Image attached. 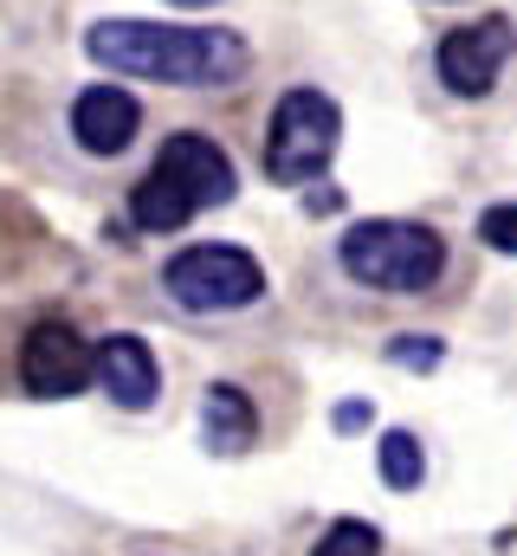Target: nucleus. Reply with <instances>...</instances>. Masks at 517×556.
Instances as JSON below:
<instances>
[{
  "label": "nucleus",
  "mask_w": 517,
  "mask_h": 556,
  "mask_svg": "<svg viewBox=\"0 0 517 556\" xmlns=\"http://www.w3.org/2000/svg\"><path fill=\"white\" fill-rule=\"evenodd\" d=\"M168 7H214V0H168Z\"/></svg>",
  "instance_id": "15"
},
{
  "label": "nucleus",
  "mask_w": 517,
  "mask_h": 556,
  "mask_svg": "<svg viewBox=\"0 0 517 556\" xmlns=\"http://www.w3.org/2000/svg\"><path fill=\"white\" fill-rule=\"evenodd\" d=\"M201 440H207V453H247V446H253L258 415H253V402H247V389L214 382V389L201 395Z\"/></svg>",
  "instance_id": "10"
},
{
  "label": "nucleus",
  "mask_w": 517,
  "mask_h": 556,
  "mask_svg": "<svg viewBox=\"0 0 517 556\" xmlns=\"http://www.w3.org/2000/svg\"><path fill=\"white\" fill-rule=\"evenodd\" d=\"M479 240H486L492 253L517 260V201H505V207H486V214H479Z\"/></svg>",
  "instance_id": "13"
},
{
  "label": "nucleus",
  "mask_w": 517,
  "mask_h": 556,
  "mask_svg": "<svg viewBox=\"0 0 517 556\" xmlns=\"http://www.w3.org/2000/svg\"><path fill=\"white\" fill-rule=\"evenodd\" d=\"M136 124H142V104L129 98L124 85H91L72 104V137H78L85 155H124Z\"/></svg>",
  "instance_id": "8"
},
{
  "label": "nucleus",
  "mask_w": 517,
  "mask_h": 556,
  "mask_svg": "<svg viewBox=\"0 0 517 556\" xmlns=\"http://www.w3.org/2000/svg\"><path fill=\"white\" fill-rule=\"evenodd\" d=\"M162 285H168V298L181 311L214 317V311H247V304H258L265 273H258L253 253H240V247H188V253L168 260Z\"/></svg>",
  "instance_id": "5"
},
{
  "label": "nucleus",
  "mask_w": 517,
  "mask_h": 556,
  "mask_svg": "<svg viewBox=\"0 0 517 556\" xmlns=\"http://www.w3.org/2000/svg\"><path fill=\"white\" fill-rule=\"evenodd\" d=\"M337 142H343V111H337L324 91L298 85V91H285L278 111H272L265 175L285 181V188H298V181H311V175H324V168L337 162Z\"/></svg>",
  "instance_id": "4"
},
{
  "label": "nucleus",
  "mask_w": 517,
  "mask_h": 556,
  "mask_svg": "<svg viewBox=\"0 0 517 556\" xmlns=\"http://www.w3.org/2000/svg\"><path fill=\"white\" fill-rule=\"evenodd\" d=\"M343 273L369 291H394V298H420L440 266H446V240L420 220H363L343 233Z\"/></svg>",
  "instance_id": "3"
},
{
  "label": "nucleus",
  "mask_w": 517,
  "mask_h": 556,
  "mask_svg": "<svg viewBox=\"0 0 517 556\" xmlns=\"http://www.w3.org/2000/svg\"><path fill=\"white\" fill-rule=\"evenodd\" d=\"M512 52H517V26L505 13H486L479 26H453V33L440 39L433 65H440V85H446L453 98H486V91L499 85V72H505Z\"/></svg>",
  "instance_id": "7"
},
{
  "label": "nucleus",
  "mask_w": 517,
  "mask_h": 556,
  "mask_svg": "<svg viewBox=\"0 0 517 556\" xmlns=\"http://www.w3.org/2000/svg\"><path fill=\"white\" fill-rule=\"evenodd\" d=\"M98 382H104V395L117 402V408H149L155 402V389H162V369H155V356H149V343L142 337H104L98 343Z\"/></svg>",
  "instance_id": "9"
},
{
  "label": "nucleus",
  "mask_w": 517,
  "mask_h": 556,
  "mask_svg": "<svg viewBox=\"0 0 517 556\" xmlns=\"http://www.w3.org/2000/svg\"><path fill=\"white\" fill-rule=\"evenodd\" d=\"M98 376V343H85L65 317H39L20 343V389L39 402H65Z\"/></svg>",
  "instance_id": "6"
},
{
  "label": "nucleus",
  "mask_w": 517,
  "mask_h": 556,
  "mask_svg": "<svg viewBox=\"0 0 517 556\" xmlns=\"http://www.w3.org/2000/svg\"><path fill=\"white\" fill-rule=\"evenodd\" d=\"M388 356H394L401 369H440V343H433V337H401Z\"/></svg>",
  "instance_id": "14"
},
{
  "label": "nucleus",
  "mask_w": 517,
  "mask_h": 556,
  "mask_svg": "<svg viewBox=\"0 0 517 556\" xmlns=\"http://www.w3.org/2000/svg\"><path fill=\"white\" fill-rule=\"evenodd\" d=\"M376 466H382V479L394 485V492H414V485L427 479V453H420V440H414L407 427H388V433H382Z\"/></svg>",
  "instance_id": "11"
},
{
  "label": "nucleus",
  "mask_w": 517,
  "mask_h": 556,
  "mask_svg": "<svg viewBox=\"0 0 517 556\" xmlns=\"http://www.w3.org/2000/svg\"><path fill=\"white\" fill-rule=\"evenodd\" d=\"M234 194H240V175H234L227 149L201 130H181V137L162 142L155 168L129 188V220L142 233H175L201 207H227Z\"/></svg>",
  "instance_id": "2"
},
{
  "label": "nucleus",
  "mask_w": 517,
  "mask_h": 556,
  "mask_svg": "<svg viewBox=\"0 0 517 556\" xmlns=\"http://www.w3.org/2000/svg\"><path fill=\"white\" fill-rule=\"evenodd\" d=\"M311 556H382V531L363 525V518H337V525L311 544Z\"/></svg>",
  "instance_id": "12"
},
{
  "label": "nucleus",
  "mask_w": 517,
  "mask_h": 556,
  "mask_svg": "<svg viewBox=\"0 0 517 556\" xmlns=\"http://www.w3.org/2000/svg\"><path fill=\"white\" fill-rule=\"evenodd\" d=\"M85 52L117 78H155L181 91L234 85L247 72V39L220 26H162V20H104L85 33Z\"/></svg>",
  "instance_id": "1"
}]
</instances>
